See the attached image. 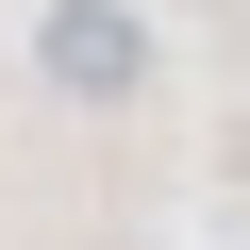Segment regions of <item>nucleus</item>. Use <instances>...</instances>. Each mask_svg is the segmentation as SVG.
I'll use <instances>...</instances> for the list:
<instances>
[{"mask_svg": "<svg viewBox=\"0 0 250 250\" xmlns=\"http://www.w3.org/2000/svg\"><path fill=\"white\" fill-rule=\"evenodd\" d=\"M134 67H150L134 0H50V83H67V100H117Z\"/></svg>", "mask_w": 250, "mask_h": 250, "instance_id": "1", "label": "nucleus"}]
</instances>
